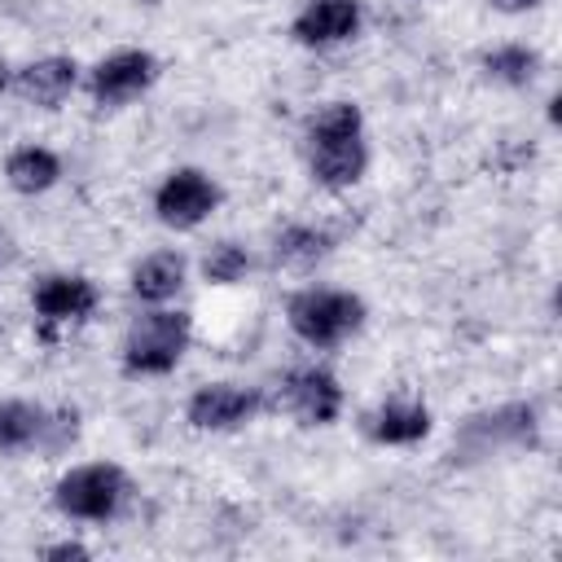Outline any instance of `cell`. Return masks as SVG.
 <instances>
[{
	"mask_svg": "<svg viewBox=\"0 0 562 562\" xmlns=\"http://www.w3.org/2000/svg\"><path fill=\"white\" fill-rule=\"evenodd\" d=\"M97 307V285L88 277H70V272H57V277H44L35 285V312L40 321L48 325H66V321H83L92 316Z\"/></svg>",
	"mask_w": 562,
	"mask_h": 562,
	"instance_id": "9",
	"label": "cell"
},
{
	"mask_svg": "<svg viewBox=\"0 0 562 562\" xmlns=\"http://www.w3.org/2000/svg\"><path fill=\"white\" fill-rule=\"evenodd\" d=\"M325 255H329V237L321 228H307V224H294V228H285L272 241V263L277 268H290V272H307Z\"/></svg>",
	"mask_w": 562,
	"mask_h": 562,
	"instance_id": "15",
	"label": "cell"
},
{
	"mask_svg": "<svg viewBox=\"0 0 562 562\" xmlns=\"http://www.w3.org/2000/svg\"><path fill=\"white\" fill-rule=\"evenodd\" d=\"M70 88H75V61L70 57H40V61H31V66L18 70L22 101L44 105V110L61 105L70 97Z\"/></svg>",
	"mask_w": 562,
	"mask_h": 562,
	"instance_id": "11",
	"label": "cell"
},
{
	"mask_svg": "<svg viewBox=\"0 0 562 562\" xmlns=\"http://www.w3.org/2000/svg\"><path fill=\"white\" fill-rule=\"evenodd\" d=\"M57 176H61V162H57V154L44 149V145H22V149H13V154L4 158V180H9L18 193H44V189L57 184Z\"/></svg>",
	"mask_w": 562,
	"mask_h": 562,
	"instance_id": "14",
	"label": "cell"
},
{
	"mask_svg": "<svg viewBox=\"0 0 562 562\" xmlns=\"http://www.w3.org/2000/svg\"><path fill=\"white\" fill-rule=\"evenodd\" d=\"M4 88H9V61L0 57V92H4Z\"/></svg>",
	"mask_w": 562,
	"mask_h": 562,
	"instance_id": "21",
	"label": "cell"
},
{
	"mask_svg": "<svg viewBox=\"0 0 562 562\" xmlns=\"http://www.w3.org/2000/svg\"><path fill=\"white\" fill-rule=\"evenodd\" d=\"M127 492V479L119 465L110 461H92V465H75L57 479L53 487V505L66 514V518H88V522H105L119 501Z\"/></svg>",
	"mask_w": 562,
	"mask_h": 562,
	"instance_id": "3",
	"label": "cell"
},
{
	"mask_svg": "<svg viewBox=\"0 0 562 562\" xmlns=\"http://www.w3.org/2000/svg\"><path fill=\"white\" fill-rule=\"evenodd\" d=\"M44 413L26 400H0V452H13V448H26L40 430H44Z\"/></svg>",
	"mask_w": 562,
	"mask_h": 562,
	"instance_id": "17",
	"label": "cell"
},
{
	"mask_svg": "<svg viewBox=\"0 0 562 562\" xmlns=\"http://www.w3.org/2000/svg\"><path fill=\"white\" fill-rule=\"evenodd\" d=\"M0 246H4V237H0Z\"/></svg>",
	"mask_w": 562,
	"mask_h": 562,
	"instance_id": "22",
	"label": "cell"
},
{
	"mask_svg": "<svg viewBox=\"0 0 562 562\" xmlns=\"http://www.w3.org/2000/svg\"><path fill=\"white\" fill-rule=\"evenodd\" d=\"M246 268H250V255H246L237 241H215V246L206 250V259H202V277H206L211 285H233V281L246 277Z\"/></svg>",
	"mask_w": 562,
	"mask_h": 562,
	"instance_id": "18",
	"label": "cell"
},
{
	"mask_svg": "<svg viewBox=\"0 0 562 562\" xmlns=\"http://www.w3.org/2000/svg\"><path fill=\"white\" fill-rule=\"evenodd\" d=\"M180 285H184V259L171 255V250L145 255L132 268V294L145 299V303H167V299H176Z\"/></svg>",
	"mask_w": 562,
	"mask_h": 562,
	"instance_id": "13",
	"label": "cell"
},
{
	"mask_svg": "<svg viewBox=\"0 0 562 562\" xmlns=\"http://www.w3.org/2000/svg\"><path fill=\"white\" fill-rule=\"evenodd\" d=\"M364 140L360 136H329V140H312V176L325 189H347L364 176Z\"/></svg>",
	"mask_w": 562,
	"mask_h": 562,
	"instance_id": "10",
	"label": "cell"
},
{
	"mask_svg": "<svg viewBox=\"0 0 562 562\" xmlns=\"http://www.w3.org/2000/svg\"><path fill=\"white\" fill-rule=\"evenodd\" d=\"M360 31V0H307L290 26V35L307 48L342 44Z\"/></svg>",
	"mask_w": 562,
	"mask_h": 562,
	"instance_id": "7",
	"label": "cell"
},
{
	"mask_svg": "<svg viewBox=\"0 0 562 562\" xmlns=\"http://www.w3.org/2000/svg\"><path fill=\"white\" fill-rule=\"evenodd\" d=\"M154 79H158L154 53H145V48H119V53H110V57L97 61V70H92V97L101 105H123V101L140 97Z\"/></svg>",
	"mask_w": 562,
	"mask_h": 562,
	"instance_id": "5",
	"label": "cell"
},
{
	"mask_svg": "<svg viewBox=\"0 0 562 562\" xmlns=\"http://www.w3.org/2000/svg\"><path fill=\"white\" fill-rule=\"evenodd\" d=\"M189 347V316L184 312H145L123 334V364L127 373H171Z\"/></svg>",
	"mask_w": 562,
	"mask_h": 562,
	"instance_id": "2",
	"label": "cell"
},
{
	"mask_svg": "<svg viewBox=\"0 0 562 562\" xmlns=\"http://www.w3.org/2000/svg\"><path fill=\"white\" fill-rule=\"evenodd\" d=\"M483 70H487V79H496V83L527 88V83L536 79V70H540V53L527 48V44H501V48L483 53Z\"/></svg>",
	"mask_w": 562,
	"mask_h": 562,
	"instance_id": "16",
	"label": "cell"
},
{
	"mask_svg": "<svg viewBox=\"0 0 562 562\" xmlns=\"http://www.w3.org/2000/svg\"><path fill=\"white\" fill-rule=\"evenodd\" d=\"M285 321H290V329H294L303 342H312V347H334V342H342L347 334L360 329L364 303H360L356 294H347V290L307 285V290L290 294Z\"/></svg>",
	"mask_w": 562,
	"mask_h": 562,
	"instance_id": "1",
	"label": "cell"
},
{
	"mask_svg": "<svg viewBox=\"0 0 562 562\" xmlns=\"http://www.w3.org/2000/svg\"><path fill=\"white\" fill-rule=\"evenodd\" d=\"M285 408L312 426H329L342 408V386L325 369H299L285 378Z\"/></svg>",
	"mask_w": 562,
	"mask_h": 562,
	"instance_id": "8",
	"label": "cell"
},
{
	"mask_svg": "<svg viewBox=\"0 0 562 562\" xmlns=\"http://www.w3.org/2000/svg\"><path fill=\"white\" fill-rule=\"evenodd\" d=\"M44 558H70V562H83V558H88V549H83V544H75V540H61V544L44 549Z\"/></svg>",
	"mask_w": 562,
	"mask_h": 562,
	"instance_id": "19",
	"label": "cell"
},
{
	"mask_svg": "<svg viewBox=\"0 0 562 562\" xmlns=\"http://www.w3.org/2000/svg\"><path fill=\"white\" fill-rule=\"evenodd\" d=\"M215 206H220V189H215V180H211L206 171H198V167L171 171V176L158 184V193H154V211H158V220H162L167 228H198Z\"/></svg>",
	"mask_w": 562,
	"mask_h": 562,
	"instance_id": "4",
	"label": "cell"
},
{
	"mask_svg": "<svg viewBox=\"0 0 562 562\" xmlns=\"http://www.w3.org/2000/svg\"><path fill=\"white\" fill-rule=\"evenodd\" d=\"M259 408V395L255 391H241L233 382H211V386H198L184 417L193 430H233L241 422H250Z\"/></svg>",
	"mask_w": 562,
	"mask_h": 562,
	"instance_id": "6",
	"label": "cell"
},
{
	"mask_svg": "<svg viewBox=\"0 0 562 562\" xmlns=\"http://www.w3.org/2000/svg\"><path fill=\"white\" fill-rule=\"evenodd\" d=\"M492 9H501V13H527V9H536L540 0H487Z\"/></svg>",
	"mask_w": 562,
	"mask_h": 562,
	"instance_id": "20",
	"label": "cell"
},
{
	"mask_svg": "<svg viewBox=\"0 0 562 562\" xmlns=\"http://www.w3.org/2000/svg\"><path fill=\"white\" fill-rule=\"evenodd\" d=\"M369 435L378 443H417L430 435V408L417 400H391L369 417Z\"/></svg>",
	"mask_w": 562,
	"mask_h": 562,
	"instance_id": "12",
	"label": "cell"
}]
</instances>
